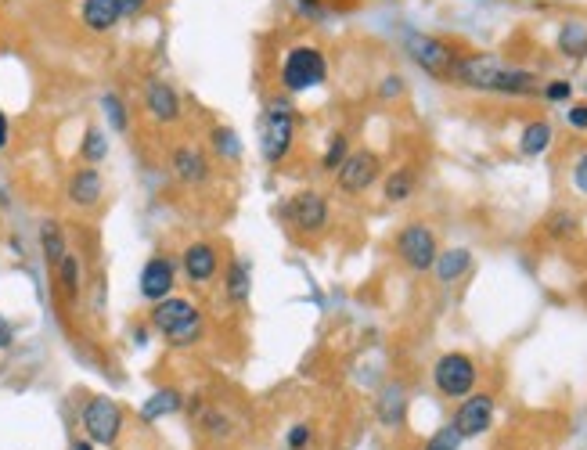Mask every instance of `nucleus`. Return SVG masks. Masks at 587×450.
<instances>
[{
    "mask_svg": "<svg viewBox=\"0 0 587 450\" xmlns=\"http://www.w3.org/2000/svg\"><path fill=\"white\" fill-rule=\"evenodd\" d=\"M451 83L469 90H483V94H508V98H533L544 87L541 76L533 69L512 65L501 54H487V51L458 54Z\"/></svg>",
    "mask_w": 587,
    "mask_h": 450,
    "instance_id": "f257e3e1",
    "label": "nucleus"
},
{
    "mask_svg": "<svg viewBox=\"0 0 587 450\" xmlns=\"http://www.w3.org/2000/svg\"><path fill=\"white\" fill-rule=\"evenodd\" d=\"M148 324L163 335L170 350H191V346H199L206 339V314L188 296H166L163 303H152Z\"/></svg>",
    "mask_w": 587,
    "mask_h": 450,
    "instance_id": "f03ea898",
    "label": "nucleus"
},
{
    "mask_svg": "<svg viewBox=\"0 0 587 450\" xmlns=\"http://www.w3.org/2000/svg\"><path fill=\"white\" fill-rule=\"evenodd\" d=\"M296 126H299V112L289 98H267L260 116V155L267 166H281L289 159L292 144H296Z\"/></svg>",
    "mask_w": 587,
    "mask_h": 450,
    "instance_id": "7ed1b4c3",
    "label": "nucleus"
},
{
    "mask_svg": "<svg viewBox=\"0 0 587 450\" xmlns=\"http://www.w3.org/2000/svg\"><path fill=\"white\" fill-rule=\"evenodd\" d=\"M278 83L285 87V94H307L328 83V58L321 47L314 44H296L285 51L278 65Z\"/></svg>",
    "mask_w": 587,
    "mask_h": 450,
    "instance_id": "20e7f679",
    "label": "nucleus"
},
{
    "mask_svg": "<svg viewBox=\"0 0 587 450\" xmlns=\"http://www.w3.org/2000/svg\"><path fill=\"white\" fill-rule=\"evenodd\" d=\"M281 216H285V224L299 234V238H317V234H325L328 224H332V202L317 188H299L296 195L281 206Z\"/></svg>",
    "mask_w": 587,
    "mask_h": 450,
    "instance_id": "39448f33",
    "label": "nucleus"
},
{
    "mask_svg": "<svg viewBox=\"0 0 587 450\" xmlns=\"http://www.w3.org/2000/svg\"><path fill=\"white\" fill-rule=\"evenodd\" d=\"M476 382H479V364L472 353H440L433 364V386L443 400H465L469 393H476Z\"/></svg>",
    "mask_w": 587,
    "mask_h": 450,
    "instance_id": "423d86ee",
    "label": "nucleus"
},
{
    "mask_svg": "<svg viewBox=\"0 0 587 450\" xmlns=\"http://www.w3.org/2000/svg\"><path fill=\"white\" fill-rule=\"evenodd\" d=\"M123 422H127L123 407L112 396H91L80 411V425L94 447H116L119 436H123Z\"/></svg>",
    "mask_w": 587,
    "mask_h": 450,
    "instance_id": "0eeeda50",
    "label": "nucleus"
},
{
    "mask_svg": "<svg viewBox=\"0 0 587 450\" xmlns=\"http://www.w3.org/2000/svg\"><path fill=\"white\" fill-rule=\"evenodd\" d=\"M393 252H397V260L404 263L407 270H415V274H425V270H433L436 256H440V242H436V231L425 224H404L393 238Z\"/></svg>",
    "mask_w": 587,
    "mask_h": 450,
    "instance_id": "6e6552de",
    "label": "nucleus"
},
{
    "mask_svg": "<svg viewBox=\"0 0 587 450\" xmlns=\"http://www.w3.org/2000/svg\"><path fill=\"white\" fill-rule=\"evenodd\" d=\"M407 54H411V62L418 65V69H425L433 80H447L451 83V72H454V62H458V51H454L447 40H440V36H429V33H407L404 40Z\"/></svg>",
    "mask_w": 587,
    "mask_h": 450,
    "instance_id": "1a4fd4ad",
    "label": "nucleus"
},
{
    "mask_svg": "<svg viewBox=\"0 0 587 450\" xmlns=\"http://www.w3.org/2000/svg\"><path fill=\"white\" fill-rule=\"evenodd\" d=\"M494 418H497V400L490 393H469L465 400H458L451 414V425L458 432L461 440H479V436H487L494 429Z\"/></svg>",
    "mask_w": 587,
    "mask_h": 450,
    "instance_id": "9d476101",
    "label": "nucleus"
},
{
    "mask_svg": "<svg viewBox=\"0 0 587 450\" xmlns=\"http://www.w3.org/2000/svg\"><path fill=\"white\" fill-rule=\"evenodd\" d=\"M382 173V159L371 148H357V152L346 155V162L335 170V184L343 195H364V191L379 180Z\"/></svg>",
    "mask_w": 587,
    "mask_h": 450,
    "instance_id": "9b49d317",
    "label": "nucleus"
},
{
    "mask_svg": "<svg viewBox=\"0 0 587 450\" xmlns=\"http://www.w3.org/2000/svg\"><path fill=\"white\" fill-rule=\"evenodd\" d=\"M181 270L184 281L195 288H209L220 274V249L213 242H188L181 252Z\"/></svg>",
    "mask_w": 587,
    "mask_h": 450,
    "instance_id": "f8f14e48",
    "label": "nucleus"
},
{
    "mask_svg": "<svg viewBox=\"0 0 587 450\" xmlns=\"http://www.w3.org/2000/svg\"><path fill=\"white\" fill-rule=\"evenodd\" d=\"M170 170L173 177L181 180V184H188V188H199V184H206L209 180V170H213V159H209L206 152H202L199 144H177L170 152Z\"/></svg>",
    "mask_w": 587,
    "mask_h": 450,
    "instance_id": "ddd939ff",
    "label": "nucleus"
},
{
    "mask_svg": "<svg viewBox=\"0 0 587 450\" xmlns=\"http://www.w3.org/2000/svg\"><path fill=\"white\" fill-rule=\"evenodd\" d=\"M173 285H177V267H173L170 256H152V260L141 267V281H137V288H141V296L148 299V303H163L166 296H173Z\"/></svg>",
    "mask_w": 587,
    "mask_h": 450,
    "instance_id": "4468645a",
    "label": "nucleus"
},
{
    "mask_svg": "<svg viewBox=\"0 0 587 450\" xmlns=\"http://www.w3.org/2000/svg\"><path fill=\"white\" fill-rule=\"evenodd\" d=\"M145 112L155 119V123H163V126L177 123L181 112H184L181 94H177V90H173L166 80H148L145 83Z\"/></svg>",
    "mask_w": 587,
    "mask_h": 450,
    "instance_id": "2eb2a0df",
    "label": "nucleus"
},
{
    "mask_svg": "<svg viewBox=\"0 0 587 450\" xmlns=\"http://www.w3.org/2000/svg\"><path fill=\"white\" fill-rule=\"evenodd\" d=\"M65 195H69V202H73L76 209L98 206L101 195H105V180H101L98 166H83V170H76L73 177H69V184H65Z\"/></svg>",
    "mask_w": 587,
    "mask_h": 450,
    "instance_id": "dca6fc26",
    "label": "nucleus"
},
{
    "mask_svg": "<svg viewBox=\"0 0 587 450\" xmlns=\"http://www.w3.org/2000/svg\"><path fill=\"white\" fill-rule=\"evenodd\" d=\"M220 285H224V299L231 306H245L249 303V296H253V263L245 260V256H235V260L224 267V278H220Z\"/></svg>",
    "mask_w": 587,
    "mask_h": 450,
    "instance_id": "f3484780",
    "label": "nucleus"
},
{
    "mask_svg": "<svg viewBox=\"0 0 587 450\" xmlns=\"http://www.w3.org/2000/svg\"><path fill=\"white\" fill-rule=\"evenodd\" d=\"M469 270H472V249H465V245L440 249V256L433 263V274L440 285H458L461 278H469Z\"/></svg>",
    "mask_w": 587,
    "mask_h": 450,
    "instance_id": "a211bd4d",
    "label": "nucleus"
},
{
    "mask_svg": "<svg viewBox=\"0 0 587 450\" xmlns=\"http://www.w3.org/2000/svg\"><path fill=\"white\" fill-rule=\"evenodd\" d=\"M80 18L91 33H109V29L119 26L123 8H119V0H83Z\"/></svg>",
    "mask_w": 587,
    "mask_h": 450,
    "instance_id": "6ab92c4d",
    "label": "nucleus"
},
{
    "mask_svg": "<svg viewBox=\"0 0 587 450\" xmlns=\"http://www.w3.org/2000/svg\"><path fill=\"white\" fill-rule=\"evenodd\" d=\"M181 411H184V393L173 386H163V389H155L145 404H141V422L152 425V422H159V418H170V414H181Z\"/></svg>",
    "mask_w": 587,
    "mask_h": 450,
    "instance_id": "aec40b11",
    "label": "nucleus"
},
{
    "mask_svg": "<svg viewBox=\"0 0 587 450\" xmlns=\"http://www.w3.org/2000/svg\"><path fill=\"white\" fill-rule=\"evenodd\" d=\"M555 47H559L562 58H573V62L587 58V18L584 15L566 18L562 29H559V36H555Z\"/></svg>",
    "mask_w": 587,
    "mask_h": 450,
    "instance_id": "412c9836",
    "label": "nucleus"
},
{
    "mask_svg": "<svg viewBox=\"0 0 587 450\" xmlns=\"http://www.w3.org/2000/svg\"><path fill=\"white\" fill-rule=\"evenodd\" d=\"M415 191H418V173L411 170V166H397V170L382 180V198H386L389 206H404V202H411Z\"/></svg>",
    "mask_w": 587,
    "mask_h": 450,
    "instance_id": "4be33fe9",
    "label": "nucleus"
},
{
    "mask_svg": "<svg viewBox=\"0 0 587 450\" xmlns=\"http://www.w3.org/2000/svg\"><path fill=\"white\" fill-rule=\"evenodd\" d=\"M551 141H555V126H551L548 119H530V123L523 126V134H519V152H523L526 159H537V155L548 152Z\"/></svg>",
    "mask_w": 587,
    "mask_h": 450,
    "instance_id": "5701e85b",
    "label": "nucleus"
},
{
    "mask_svg": "<svg viewBox=\"0 0 587 450\" xmlns=\"http://www.w3.org/2000/svg\"><path fill=\"white\" fill-rule=\"evenodd\" d=\"M375 411H379V422L386 425V429H397V425H404V418H407V393L400 386H386L379 393Z\"/></svg>",
    "mask_w": 587,
    "mask_h": 450,
    "instance_id": "b1692460",
    "label": "nucleus"
},
{
    "mask_svg": "<svg viewBox=\"0 0 587 450\" xmlns=\"http://www.w3.org/2000/svg\"><path fill=\"white\" fill-rule=\"evenodd\" d=\"M195 425H199L202 436H209L213 443L231 440V432H235V422H231V414L220 411V407H206V411H195Z\"/></svg>",
    "mask_w": 587,
    "mask_h": 450,
    "instance_id": "393cba45",
    "label": "nucleus"
},
{
    "mask_svg": "<svg viewBox=\"0 0 587 450\" xmlns=\"http://www.w3.org/2000/svg\"><path fill=\"white\" fill-rule=\"evenodd\" d=\"M40 249H44V260L51 263V267H58V263L69 256V245H65V234H62V227H58V220H44V224H40Z\"/></svg>",
    "mask_w": 587,
    "mask_h": 450,
    "instance_id": "a878e982",
    "label": "nucleus"
},
{
    "mask_svg": "<svg viewBox=\"0 0 587 450\" xmlns=\"http://www.w3.org/2000/svg\"><path fill=\"white\" fill-rule=\"evenodd\" d=\"M209 148L220 162H238L242 159V137L231 130V126H213L209 130Z\"/></svg>",
    "mask_w": 587,
    "mask_h": 450,
    "instance_id": "bb28decb",
    "label": "nucleus"
},
{
    "mask_svg": "<svg viewBox=\"0 0 587 450\" xmlns=\"http://www.w3.org/2000/svg\"><path fill=\"white\" fill-rule=\"evenodd\" d=\"M544 231L555 238V242H569V238H577L580 234V216L573 209H551L544 216Z\"/></svg>",
    "mask_w": 587,
    "mask_h": 450,
    "instance_id": "cd10ccee",
    "label": "nucleus"
},
{
    "mask_svg": "<svg viewBox=\"0 0 587 450\" xmlns=\"http://www.w3.org/2000/svg\"><path fill=\"white\" fill-rule=\"evenodd\" d=\"M55 274H58V288H62L65 296L69 299H76L80 296V281H83V267H80V260H76L73 252L65 256L62 263L55 267Z\"/></svg>",
    "mask_w": 587,
    "mask_h": 450,
    "instance_id": "c85d7f7f",
    "label": "nucleus"
},
{
    "mask_svg": "<svg viewBox=\"0 0 587 450\" xmlns=\"http://www.w3.org/2000/svg\"><path fill=\"white\" fill-rule=\"evenodd\" d=\"M80 155H83V162H91V166L105 162V155H109V137H105V130H101V126H87Z\"/></svg>",
    "mask_w": 587,
    "mask_h": 450,
    "instance_id": "c756f323",
    "label": "nucleus"
},
{
    "mask_svg": "<svg viewBox=\"0 0 587 450\" xmlns=\"http://www.w3.org/2000/svg\"><path fill=\"white\" fill-rule=\"evenodd\" d=\"M346 155H350V141H346V134H332V141H328L325 155H321V173H335L339 166L346 162Z\"/></svg>",
    "mask_w": 587,
    "mask_h": 450,
    "instance_id": "7c9ffc66",
    "label": "nucleus"
},
{
    "mask_svg": "<svg viewBox=\"0 0 587 450\" xmlns=\"http://www.w3.org/2000/svg\"><path fill=\"white\" fill-rule=\"evenodd\" d=\"M101 112H105V119H109V126L116 130V134H127V130H130L127 105H123V98H119V94H105V98H101Z\"/></svg>",
    "mask_w": 587,
    "mask_h": 450,
    "instance_id": "2f4dec72",
    "label": "nucleus"
},
{
    "mask_svg": "<svg viewBox=\"0 0 587 450\" xmlns=\"http://www.w3.org/2000/svg\"><path fill=\"white\" fill-rule=\"evenodd\" d=\"M461 443H465V440H461L458 432H454V425L447 422L443 429H436L433 436L425 440V447H422V450H461Z\"/></svg>",
    "mask_w": 587,
    "mask_h": 450,
    "instance_id": "473e14b6",
    "label": "nucleus"
},
{
    "mask_svg": "<svg viewBox=\"0 0 587 450\" xmlns=\"http://www.w3.org/2000/svg\"><path fill=\"white\" fill-rule=\"evenodd\" d=\"M541 94H544L548 105H569V98H573V83L569 80H548L541 87Z\"/></svg>",
    "mask_w": 587,
    "mask_h": 450,
    "instance_id": "72a5a7b5",
    "label": "nucleus"
},
{
    "mask_svg": "<svg viewBox=\"0 0 587 450\" xmlns=\"http://www.w3.org/2000/svg\"><path fill=\"white\" fill-rule=\"evenodd\" d=\"M310 443H314V429H310L307 422L289 425V432H285V447H289V450H307Z\"/></svg>",
    "mask_w": 587,
    "mask_h": 450,
    "instance_id": "f704fd0d",
    "label": "nucleus"
},
{
    "mask_svg": "<svg viewBox=\"0 0 587 450\" xmlns=\"http://www.w3.org/2000/svg\"><path fill=\"white\" fill-rule=\"evenodd\" d=\"M569 184H573L577 195L587 198V148L573 159V166H569Z\"/></svg>",
    "mask_w": 587,
    "mask_h": 450,
    "instance_id": "c9c22d12",
    "label": "nucleus"
},
{
    "mask_svg": "<svg viewBox=\"0 0 587 450\" xmlns=\"http://www.w3.org/2000/svg\"><path fill=\"white\" fill-rule=\"evenodd\" d=\"M404 76H400V72H389L386 80L379 83V98L382 101H397V98H404Z\"/></svg>",
    "mask_w": 587,
    "mask_h": 450,
    "instance_id": "e433bc0d",
    "label": "nucleus"
},
{
    "mask_svg": "<svg viewBox=\"0 0 587 450\" xmlns=\"http://www.w3.org/2000/svg\"><path fill=\"white\" fill-rule=\"evenodd\" d=\"M566 123L577 130V134H584L587 130V101H580V105H569L566 108Z\"/></svg>",
    "mask_w": 587,
    "mask_h": 450,
    "instance_id": "4c0bfd02",
    "label": "nucleus"
},
{
    "mask_svg": "<svg viewBox=\"0 0 587 450\" xmlns=\"http://www.w3.org/2000/svg\"><path fill=\"white\" fill-rule=\"evenodd\" d=\"M11 342H15V328H11V321L4 314H0V350H8Z\"/></svg>",
    "mask_w": 587,
    "mask_h": 450,
    "instance_id": "58836bf2",
    "label": "nucleus"
},
{
    "mask_svg": "<svg viewBox=\"0 0 587 450\" xmlns=\"http://www.w3.org/2000/svg\"><path fill=\"white\" fill-rule=\"evenodd\" d=\"M119 8H123V18H134L148 8V0H119Z\"/></svg>",
    "mask_w": 587,
    "mask_h": 450,
    "instance_id": "ea45409f",
    "label": "nucleus"
},
{
    "mask_svg": "<svg viewBox=\"0 0 587 450\" xmlns=\"http://www.w3.org/2000/svg\"><path fill=\"white\" fill-rule=\"evenodd\" d=\"M8 141H11V119L0 112V148H8Z\"/></svg>",
    "mask_w": 587,
    "mask_h": 450,
    "instance_id": "a19ab883",
    "label": "nucleus"
},
{
    "mask_svg": "<svg viewBox=\"0 0 587 450\" xmlns=\"http://www.w3.org/2000/svg\"><path fill=\"white\" fill-rule=\"evenodd\" d=\"M296 4L303 11H317V8H321V0H296Z\"/></svg>",
    "mask_w": 587,
    "mask_h": 450,
    "instance_id": "79ce46f5",
    "label": "nucleus"
},
{
    "mask_svg": "<svg viewBox=\"0 0 587 450\" xmlns=\"http://www.w3.org/2000/svg\"><path fill=\"white\" fill-rule=\"evenodd\" d=\"M73 450H94V443H91V440H76V443H73Z\"/></svg>",
    "mask_w": 587,
    "mask_h": 450,
    "instance_id": "37998d69",
    "label": "nucleus"
}]
</instances>
